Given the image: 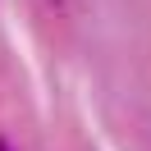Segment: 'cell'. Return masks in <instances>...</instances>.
I'll list each match as a JSON object with an SVG mask.
<instances>
[{"instance_id":"cell-1","label":"cell","mask_w":151,"mask_h":151,"mask_svg":"<svg viewBox=\"0 0 151 151\" xmlns=\"http://www.w3.org/2000/svg\"><path fill=\"white\" fill-rule=\"evenodd\" d=\"M0 151H5V142H0Z\"/></svg>"}]
</instances>
